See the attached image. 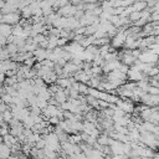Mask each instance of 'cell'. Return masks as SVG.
Here are the masks:
<instances>
[{"mask_svg": "<svg viewBox=\"0 0 159 159\" xmlns=\"http://www.w3.org/2000/svg\"><path fill=\"white\" fill-rule=\"evenodd\" d=\"M11 154V148L7 147L4 142L0 143V159H7Z\"/></svg>", "mask_w": 159, "mask_h": 159, "instance_id": "3", "label": "cell"}, {"mask_svg": "<svg viewBox=\"0 0 159 159\" xmlns=\"http://www.w3.org/2000/svg\"><path fill=\"white\" fill-rule=\"evenodd\" d=\"M5 78H6V75L2 73V72H0V83H2L5 81Z\"/></svg>", "mask_w": 159, "mask_h": 159, "instance_id": "8", "label": "cell"}, {"mask_svg": "<svg viewBox=\"0 0 159 159\" xmlns=\"http://www.w3.org/2000/svg\"><path fill=\"white\" fill-rule=\"evenodd\" d=\"M1 99L6 104H12L14 103V97L11 94H7V93H2L1 94Z\"/></svg>", "mask_w": 159, "mask_h": 159, "instance_id": "5", "label": "cell"}, {"mask_svg": "<svg viewBox=\"0 0 159 159\" xmlns=\"http://www.w3.org/2000/svg\"><path fill=\"white\" fill-rule=\"evenodd\" d=\"M0 35L4 36V37H6V39H7L9 36H11V35H12V26L1 22V24H0Z\"/></svg>", "mask_w": 159, "mask_h": 159, "instance_id": "2", "label": "cell"}, {"mask_svg": "<svg viewBox=\"0 0 159 159\" xmlns=\"http://www.w3.org/2000/svg\"><path fill=\"white\" fill-rule=\"evenodd\" d=\"M11 57V53L7 51V48H1L0 47V61H6Z\"/></svg>", "mask_w": 159, "mask_h": 159, "instance_id": "4", "label": "cell"}, {"mask_svg": "<svg viewBox=\"0 0 159 159\" xmlns=\"http://www.w3.org/2000/svg\"><path fill=\"white\" fill-rule=\"evenodd\" d=\"M4 93V87H2V84L0 83V94H2Z\"/></svg>", "mask_w": 159, "mask_h": 159, "instance_id": "9", "label": "cell"}, {"mask_svg": "<svg viewBox=\"0 0 159 159\" xmlns=\"http://www.w3.org/2000/svg\"><path fill=\"white\" fill-rule=\"evenodd\" d=\"M7 109H9V108H7V104L2 102V103L0 104V113H4V112H5V111H7Z\"/></svg>", "mask_w": 159, "mask_h": 159, "instance_id": "7", "label": "cell"}, {"mask_svg": "<svg viewBox=\"0 0 159 159\" xmlns=\"http://www.w3.org/2000/svg\"><path fill=\"white\" fill-rule=\"evenodd\" d=\"M19 20H20V14L17 12H10V14H5L2 16V21L4 24H7L10 26H14V25H17L19 24Z\"/></svg>", "mask_w": 159, "mask_h": 159, "instance_id": "1", "label": "cell"}, {"mask_svg": "<svg viewBox=\"0 0 159 159\" xmlns=\"http://www.w3.org/2000/svg\"><path fill=\"white\" fill-rule=\"evenodd\" d=\"M6 48H7V51L11 53V56H12V55H16V53L20 51L19 47H17V45H15V43H7V47H6Z\"/></svg>", "mask_w": 159, "mask_h": 159, "instance_id": "6", "label": "cell"}]
</instances>
